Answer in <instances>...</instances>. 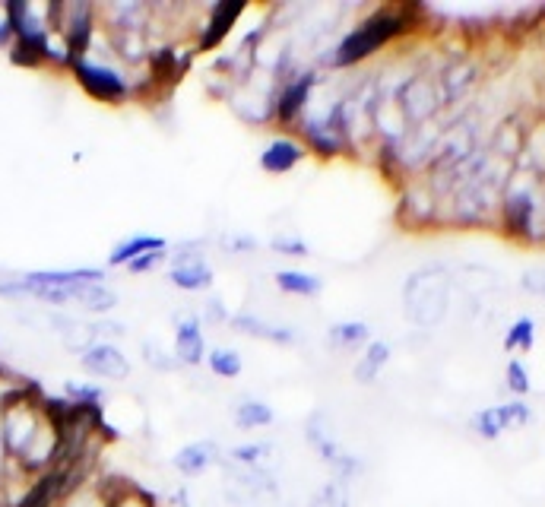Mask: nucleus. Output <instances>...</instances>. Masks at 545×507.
<instances>
[{"mask_svg": "<svg viewBox=\"0 0 545 507\" xmlns=\"http://www.w3.org/2000/svg\"><path fill=\"white\" fill-rule=\"evenodd\" d=\"M498 229L517 244H545V172L514 165L498 203Z\"/></svg>", "mask_w": 545, "mask_h": 507, "instance_id": "nucleus-1", "label": "nucleus"}, {"mask_svg": "<svg viewBox=\"0 0 545 507\" xmlns=\"http://www.w3.org/2000/svg\"><path fill=\"white\" fill-rule=\"evenodd\" d=\"M412 29V13L406 7H378L368 16H362L340 42L333 45L330 54V67H359L365 61H371L381 48H387L390 42H397L400 35H406Z\"/></svg>", "mask_w": 545, "mask_h": 507, "instance_id": "nucleus-2", "label": "nucleus"}, {"mask_svg": "<svg viewBox=\"0 0 545 507\" xmlns=\"http://www.w3.org/2000/svg\"><path fill=\"white\" fill-rule=\"evenodd\" d=\"M450 289L454 283L444 267H422L412 273L403 286V311L409 324L422 330L438 327L450 311Z\"/></svg>", "mask_w": 545, "mask_h": 507, "instance_id": "nucleus-3", "label": "nucleus"}, {"mask_svg": "<svg viewBox=\"0 0 545 507\" xmlns=\"http://www.w3.org/2000/svg\"><path fill=\"white\" fill-rule=\"evenodd\" d=\"M393 102H397L409 130L431 124L444 111V99H441L435 73H409V77L393 89Z\"/></svg>", "mask_w": 545, "mask_h": 507, "instance_id": "nucleus-4", "label": "nucleus"}, {"mask_svg": "<svg viewBox=\"0 0 545 507\" xmlns=\"http://www.w3.org/2000/svg\"><path fill=\"white\" fill-rule=\"evenodd\" d=\"M305 441L311 444L314 454L330 466L333 479H340V482L349 485V479H355L365 469L359 457L346 454V450L340 447V441H336V435L330 431V422H327V416H324L321 409L308 416V422H305Z\"/></svg>", "mask_w": 545, "mask_h": 507, "instance_id": "nucleus-5", "label": "nucleus"}, {"mask_svg": "<svg viewBox=\"0 0 545 507\" xmlns=\"http://www.w3.org/2000/svg\"><path fill=\"white\" fill-rule=\"evenodd\" d=\"M70 67H73V77H77V83L86 89V96H92L96 102L121 105L130 96V80L115 67H108L102 61H77Z\"/></svg>", "mask_w": 545, "mask_h": 507, "instance_id": "nucleus-6", "label": "nucleus"}, {"mask_svg": "<svg viewBox=\"0 0 545 507\" xmlns=\"http://www.w3.org/2000/svg\"><path fill=\"white\" fill-rule=\"evenodd\" d=\"M314 86H317L314 70H295L292 77H286L283 89L273 96V121L283 124V127H292V124L302 121Z\"/></svg>", "mask_w": 545, "mask_h": 507, "instance_id": "nucleus-7", "label": "nucleus"}, {"mask_svg": "<svg viewBox=\"0 0 545 507\" xmlns=\"http://www.w3.org/2000/svg\"><path fill=\"white\" fill-rule=\"evenodd\" d=\"M172 257V267H168V283L181 292H206L213 289L216 283V273L210 267L200 251H178V254H168Z\"/></svg>", "mask_w": 545, "mask_h": 507, "instance_id": "nucleus-8", "label": "nucleus"}, {"mask_svg": "<svg viewBox=\"0 0 545 507\" xmlns=\"http://www.w3.org/2000/svg\"><path fill=\"white\" fill-rule=\"evenodd\" d=\"M248 10V4H241V0H219V4L210 7V16H206V23L200 26V39H197V54H210L216 51L225 39L232 35V29L238 26V20Z\"/></svg>", "mask_w": 545, "mask_h": 507, "instance_id": "nucleus-9", "label": "nucleus"}, {"mask_svg": "<svg viewBox=\"0 0 545 507\" xmlns=\"http://www.w3.org/2000/svg\"><path fill=\"white\" fill-rule=\"evenodd\" d=\"M80 368L92 378H102V381H124L130 378V362L127 355L108 340H96L92 346L83 349L80 355Z\"/></svg>", "mask_w": 545, "mask_h": 507, "instance_id": "nucleus-10", "label": "nucleus"}, {"mask_svg": "<svg viewBox=\"0 0 545 507\" xmlns=\"http://www.w3.org/2000/svg\"><path fill=\"white\" fill-rule=\"evenodd\" d=\"M305 156H308V149H305L302 140L273 137L267 146H263V153H260L257 162H260V172H267V175H289Z\"/></svg>", "mask_w": 545, "mask_h": 507, "instance_id": "nucleus-11", "label": "nucleus"}, {"mask_svg": "<svg viewBox=\"0 0 545 507\" xmlns=\"http://www.w3.org/2000/svg\"><path fill=\"white\" fill-rule=\"evenodd\" d=\"M175 362L184 368H197L206 362V340L197 317H181L175 327Z\"/></svg>", "mask_w": 545, "mask_h": 507, "instance_id": "nucleus-12", "label": "nucleus"}, {"mask_svg": "<svg viewBox=\"0 0 545 507\" xmlns=\"http://www.w3.org/2000/svg\"><path fill=\"white\" fill-rule=\"evenodd\" d=\"M229 324L244 333V336H254V340H263V343H276V346H292L298 340V333L292 327H276V324H267L260 321L257 314H248V311H238L229 317Z\"/></svg>", "mask_w": 545, "mask_h": 507, "instance_id": "nucleus-13", "label": "nucleus"}, {"mask_svg": "<svg viewBox=\"0 0 545 507\" xmlns=\"http://www.w3.org/2000/svg\"><path fill=\"white\" fill-rule=\"evenodd\" d=\"M219 460V450L213 441H194V444H184L178 454L172 457V466L178 469V473L184 479H197L203 476L206 469H210L213 463Z\"/></svg>", "mask_w": 545, "mask_h": 507, "instance_id": "nucleus-14", "label": "nucleus"}, {"mask_svg": "<svg viewBox=\"0 0 545 507\" xmlns=\"http://www.w3.org/2000/svg\"><path fill=\"white\" fill-rule=\"evenodd\" d=\"M149 251H168V238L162 235H149V232H140V235H130L124 241H118L115 248L108 254V267H127L130 260H137Z\"/></svg>", "mask_w": 545, "mask_h": 507, "instance_id": "nucleus-15", "label": "nucleus"}, {"mask_svg": "<svg viewBox=\"0 0 545 507\" xmlns=\"http://www.w3.org/2000/svg\"><path fill=\"white\" fill-rule=\"evenodd\" d=\"M390 343H384V340H371L365 349H362V355H359V362H355V368H352V374H355V381L359 384H374L381 378V371L390 365Z\"/></svg>", "mask_w": 545, "mask_h": 507, "instance_id": "nucleus-16", "label": "nucleus"}, {"mask_svg": "<svg viewBox=\"0 0 545 507\" xmlns=\"http://www.w3.org/2000/svg\"><path fill=\"white\" fill-rule=\"evenodd\" d=\"M83 311H89V314H96V317H105V314H111L118 308V292L111 289L108 283H86V286H80L77 289V298H73Z\"/></svg>", "mask_w": 545, "mask_h": 507, "instance_id": "nucleus-17", "label": "nucleus"}, {"mask_svg": "<svg viewBox=\"0 0 545 507\" xmlns=\"http://www.w3.org/2000/svg\"><path fill=\"white\" fill-rule=\"evenodd\" d=\"M273 283L279 292L298 295V298H314L324 292V279L314 273H305V270H276Z\"/></svg>", "mask_w": 545, "mask_h": 507, "instance_id": "nucleus-18", "label": "nucleus"}, {"mask_svg": "<svg viewBox=\"0 0 545 507\" xmlns=\"http://www.w3.org/2000/svg\"><path fill=\"white\" fill-rule=\"evenodd\" d=\"M232 422L241 431H254V428H270L276 422V412L270 403L263 400H241L232 412Z\"/></svg>", "mask_w": 545, "mask_h": 507, "instance_id": "nucleus-19", "label": "nucleus"}, {"mask_svg": "<svg viewBox=\"0 0 545 507\" xmlns=\"http://www.w3.org/2000/svg\"><path fill=\"white\" fill-rule=\"evenodd\" d=\"M327 340L336 349H365L371 343V327L365 321H340L327 330Z\"/></svg>", "mask_w": 545, "mask_h": 507, "instance_id": "nucleus-20", "label": "nucleus"}, {"mask_svg": "<svg viewBox=\"0 0 545 507\" xmlns=\"http://www.w3.org/2000/svg\"><path fill=\"white\" fill-rule=\"evenodd\" d=\"M501 346H504V352H511L514 359L517 355L533 352V346H536V321L533 317H517V321L504 330Z\"/></svg>", "mask_w": 545, "mask_h": 507, "instance_id": "nucleus-21", "label": "nucleus"}, {"mask_svg": "<svg viewBox=\"0 0 545 507\" xmlns=\"http://www.w3.org/2000/svg\"><path fill=\"white\" fill-rule=\"evenodd\" d=\"M146 64H149V73H153V80H159V83H175L187 70V64H178V51L168 48V45L149 51Z\"/></svg>", "mask_w": 545, "mask_h": 507, "instance_id": "nucleus-22", "label": "nucleus"}, {"mask_svg": "<svg viewBox=\"0 0 545 507\" xmlns=\"http://www.w3.org/2000/svg\"><path fill=\"white\" fill-rule=\"evenodd\" d=\"M206 368H210L213 378L235 381V378H241V371H244V359H241V352L219 346V349L206 352Z\"/></svg>", "mask_w": 545, "mask_h": 507, "instance_id": "nucleus-23", "label": "nucleus"}, {"mask_svg": "<svg viewBox=\"0 0 545 507\" xmlns=\"http://www.w3.org/2000/svg\"><path fill=\"white\" fill-rule=\"evenodd\" d=\"M270 454H273V447L263 444V441H257V444H238V447L229 450L232 463L241 466V469H248V473H257V469L263 466V460H267Z\"/></svg>", "mask_w": 545, "mask_h": 507, "instance_id": "nucleus-24", "label": "nucleus"}, {"mask_svg": "<svg viewBox=\"0 0 545 507\" xmlns=\"http://www.w3.org/2000/svg\"><path fill=\"white\" fill-rule=\"evenodd\" d=\"M498 419H501V428L504 431H514V428H526L533 422V409L526 400H507V403H498Z\"/></svg>", "mask_w": 545, "mask_h": 507, "instance_id": "nucleus-25", "label": "nucleus"}, {"mask_svg": "<svg viewBox=\"0 0 545 507\" xmlns=\"http://www.w3.org/2000/svg\"><path fill=\"white\" fill-rule=\"evenodd\" d=\"M308 507H349V485L340 482V479L324 482V485L311 495Z\"/></svg>", "mask_w": 545, "mask_h": 507, "instance_id": "nucleus-26", "label": "nucleus"}, {"mask_svg": "<svg viewBox=\"0 0 545 507\" xmlns=\"http://www.w3.org/2000/svg\"><path fill=\"white\" fill-rule=\"evenodd\" d=\"M469 428H473V435L482 438V441H498L504 435L501 428V419H498V409L495 406H485L479 409L473 419H469Z\"/></svg>", "mask_w": 545, "mask_h": 507, "instance_id": "nucleus-27", "label": "nucleus"}, {"mask_svg": "<svg viewBox=\"0 0 545 507\" xmlns=\"http://www.w3.org/2000/svg\"><path fill=\"white\" fill-rule=\"evenodd\" d=\"M504 387L511 390L514 400H523L526 393L533 390V381H530V371H526L523 359H511L504 368Z\"/></svg>", "mask_w": 545, "mask_h": 507, "instance_id": "nucleus-28", "label": "nucleus"}, {"mask_svg": "<svg viewBox=\"0 0 545 507\" xmlns=\"http://www.w3.org/2000/svg\"><path fill=\"white\" fill-rule=\"evenodd\" d=\"M105 507H156L153 495L140 485H127L121 492H115L111 498H105Z\"/></svg>", "mask_w": 545, "mask_h": 507, "instance_id": "nucleus-29", "label": "nucleus"}, {"mask_svg": "<svg viewBox=\"0 0 545 507\" xmlns=\"http://www.w3.org/2000/svg\"><path fill=\"white\" fill-rule=\"evenodd\" d=\"M64 393L70 403H89V406H102L105 400V390L99 384H80V381H67Z\"/></svg>", "mask_w": 545, "mask_h": 507, "instance_id": "nucleus-30", "label": "nucleus"}, {"mask_svg": "<svg viewBox=\"0 0 545 507\" xmlns=\"http://www.w3.org/2000/svg\"><path fill=\"white\" fill-rule=\"evenodd\" d=\"M270 248L276 254H283V257H311V248H308V241H302L298 235H276L270 241Z\"/></svg>", "mask_w": 545, "mask_h": 507, "instance_id": "nucleus-31", "label": "nucleus"}, {"mask_svg": "<svg viewBox=\"0 0 545 507\" xmlns=\"http://www.w3.org/2000/svg\"><path fill=\"white\" fill-rule=\"evenodd\" d=\"M520 289H523L526 295H533V298H545V264H542V267L523 270V276H520Z\"/></svg>", "mask_w": 545, "mask_h": 507, "instance_id": "nucleus-32", "label": "nucleus"}, {"mask_svg": "<svg viewBox=\"0 0 545 507\" xmlns=\"http://www.w3.org/2000/svg\"><path fill=\"white\" fill-rule=\"evenodd\" d=\"M165 260H168V251H149V254L137 257V260H130V264H127L124 270H127V273H134V276H143V273H149V270L162 267Z\"/></svg>", "mask_w": 545, "mask_h": 507, "instance_id": "nucleus-33", "label": "nucleus"}, {"mask_svg": "<svg viewBox=\"0 0 545 507\" xmlns=\"http://www.w3.org/2000/svg\"><path fill=\"white\" fill-rule=\"evenodd\" d=\"M222 244H225V248H229L232 254L257 251V238H251V235H232V238H222Z\"/></svg>", "mask_w": 545, "mask_h": 507, "instance_id": "nucleus-34", "label": "nucleus"}, {"mask_svg": "<svg viewBox=\"0 0 545 507\" xmlns=\"http://www.w3.org/2000/svg\"><path fill=\"white\" fill-rule=\"evenodd\" d=\"M143 355H146V362H149V365H156V368H162V371H172V368L178 365L175 359H162L165 352H159L153 343H146V346H143Z\"/></svg>", "mask_w": 545, "mask_h": 507, "instance_id": "nucleus-35", "label": "nucleus"}, {"mask_svg": "<svg viewBox=\"0 0 545 507\" xmlns=\"http://www.w3.org/2000/svg\"><path fill=\"white\" fill-rule=\"evenodd\" d=\"M206 317H210L213 324H222V321H229V314H225V308H222V302H206Z\"/></svg>", "mask_w": 545, "mask_h": 507, "instance_id": "nucleus-36", "label": "nucleus"}, {"mask_svg": "<svg viewBox=\"0 0 545 507\" xmlns=\"http://www.w3.org/2000/svg\"><path fill=\"white\" fill-rule=\"evenodd\" d=\"M10 23H7V10H0V45L4 42H10Z\"/></svg>", "mask_w": 545, "mask_h": 507, "instance_id": "nucleus-37", "label": "nucleus"}]
</instances>
